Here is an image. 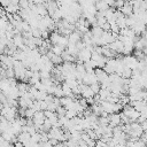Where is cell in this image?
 Here are the masks:
<instances>
[{
  "instance_id": "cell-1",
  "label": "cell",
  "mask_w": 147,
  "mask_h": 147,
  "mask_svg": "<svg viewBox=\"0 0 147 147\" xmlns=\"http://www.w3.org/2000/svg\"><path fill=\"white\" fill-rule=\"evenodd\" d=\"M122 61H123L124 65L130 68L131 70L137 69V65H138V62H139L134 55H124L122 57Z\"/></svg>"
},
{
  "instance_id": "cell-2",
  "label": "cell",
  "mask_w": 147,
  "mask_h": 147,
  "mask_svg": "<svg viewBox=\"0 0 147 147\" xmlns=\"http://www.w3.org/2000/svg\"><path fill=\"white\" fill-rule=\"evenodd\" d=\"M31 121H32V123L34 124V126H36L37 129H39V127L44 124V121H45V114H44V111H41V110L36 111Z\"/></svg>"
},
{
  "instance_id": "cell-3",
  "label": "cell",
  "mask_w": 147,
  "mask_h": 147,
  "mask_svg": "<svg viewBox=\"0 0 147 147\" xmlns=\"http://www.w3.org/2000/svg\"><path fill=\"white\" fill-rule=\"evenodd\" d=\"M94 75H95L96 80H98L99 84L106 83V82L108 80V78H109V75H108L103 69H101V68H96V69L94 70Z\"/></svg>"
},
{
  "instance_id": "cell-4",
  "label": "cell",
  "mask_w": 147,
  "mask_h": 147,
  "mask_svg": "<svg viewBox=\"0 0 147 147\" xmlns=\"http://www.w3.org/2000/svg\"><path fill=\"white\" fill-rule=\"evenodd\" d=\"M108 119H109V125L111 127L121 125V116L118 113H114V114L108 115Z\"/></svg>"
},
{
  "instance_id": "cell-5",
  "label": "cell",
  "mask_w": 147,
  "mask_h": 147,
  "mask_svg": "<svg viewBox=\"0 0 147 147\" xmlns=\"http://www.w3.org/2000/svg\"><path fill=\"white\" fill-rule=\"evenodd\" d=\"M124 16H130L131 14H133V8H132V5L130 3V1H126V2H124V5H123V7L122 8H119L118 9Z\"/></svg>"
},
{
  "instance_id": "cell-6",
  "label": "cell",
  "mask_w": 147,
  "mask_h": 147,
  "mask_svg": "<svg viewBox=\"0 0 147 147\" xmlns=\"http://www.w3.org/2000/svg\"><path fill=\"white\" fill-rule=\"evenodd\" d=\"M17 141L21 142V144H23V145L25 146V145H28V144L31 141V134H29L28 132L22 131V132L17 136Z\"/></svg>"
},
{
  "instance_id": "cell-7",
  "label": "cell",
  "mask_w": 147,
  "mask_h": 147,
  "mask_svg": "<svg viewBox=\"0 0 147 147\" xmlns=\"http://www.w3.org/2000/svg\"><path fill=\"white\" fill-rule=\"evenodd\" d=\"M82 37H83V34H82L80 32H78L77 30H75L74 32H71V33L68 36V39H69V42L77 44L78 41L82 40Z\"/></svg>"
},
{
  "instance_id": "cell-8",
  "label": "cell",
  "mask_w": 147,
  "mask_h": 147,
  "mask_svg": "<svg viewBox=\"0 0 147 147\" xmlns=\"http://www.w3.org/2000/svg\"><path fill=\"white\" fill-rule=\"evenodd\" d=\"M94 6H95V8H96V10L98 11H106V10H108L110 7L107 5V2L106 1H96L95 3H94Z\"/></svg>"
},
{
  "instance_id": "cell-9",
  "label": "cell",
  "mask_w": 147,
  "mask_h": 147,
  "mask_svg": "<svg viewBox=\"0 0 147 147\" xmlns=\"http://www.w3.org/2000/svg\"><path fill=\"white\" fill-rule=\"evenodd\" d=\"M91 111H92L94 115H96V116L99 117V116L102 115L103 109H102V107H101L100 103H93V105L91 106Z\"/></svg>"
},
{
  "instance_id": "cell-10",
  "label": "cell",
  "mask_w": 147,
  "mask_h": 147,
  "mask_svg": "<svg viewBox=\"0 0 147 147\" xmlns=\"http://www.w3.org/2000/svg\"><path fill=\"white\" fill-rule=\"evenodd\" d=\"M49 51H51L53 54H55V55H61V54L64 52V48H62V47L59 46V45H52L51 48H49Z\"/></svg>"
},
{
  "instance_id": "cell-11",
  "label": "cell",
  "mask_w": 147,
  "mask_h": 147,
  "mask_svg": "<svg viewBox=\"0 0 147 147\" xmlns=\"http://www.w3.org/2000/svg\"><path fill=\"white\" fill-rule=\"evenodd\" d=\"M90 88L92 90V92H93L94 94H98L99 91L101 90V86H100L99 83H94V84H91V85H90Z\"/></svg>"
},
{
  "instance_id": "cell-12",
  "label": "cell",
  "mask_w": 147,
  "mask_h": 147,
  "mask_svg": "<svg viewBox=\"0 0 147 147\" xmlns=\"http://www.w3.org/2000/svg\"><path fill=\"white\" fill-rule=\"evenodd\" d=\"M34 113H36V111H34L32 108H26V109H25V118H28V119H32Z\"/></svg>"
},
{
  "instance_id": "cell-13",
  "label": "cell",
  "mask_w": 147,
  "mask_h": 147,
  "mask_svg": "<svg viewBox=\"0 0 147 147\" xmlns=\"http://www.w3.org/2000/svg\"><path fill=\"white\" fill-rule=\"evenodd\" d=\"M64 116H65L68 119H72V118H75V117L77 116V113H76L75 110H65Z\"/></svg>"
},
{
  "instance_id": "cell-14",
  "label": "cell",
  "mask_w": 147,
  "mask_h": 147,
  "mask_svg": "<svg viewBox=\"0 0 147 147\" xmlns=\"http://www.w3.org/2000/svg\"><path fill=\"white\" fill-rule=\"evenodd\" d=\"M108 145L105 142V141H102L101 139H98L96 141H95V147H107Z\"/></svg>"
},
{
  "instance_id": "cell-15",
  "label": "cell",
  "mask_w": 147,
  "mask_h": 147,
  "mask_svg": "<svg viewBox=\"0 0 147 147\" xmlns=\"http://www.w3.org/2000/svg\"><path fill=\"white\" fill-rule=\"evenodd\" d=\"M95 141H96V140H94V139H92V138H88V139L86 140V144H87L88 147H95Z\"/></svg>"
},
{
  "instance_id": "cell-16",
  "label": "cell",
  "mask_w": 147,
  "mask_h": 147,
  "mask_svg": "<svg viewBox=\"0 0 147 147\" xmlns=\"http://www.w3.org/2000/svg\"><path fill=\"white\" fill-rule=\"evenodd\" d=\"M13 147H24V145L23 144H21V142H18V141H16L15 144H14V146Z\"/></svg>"
},
{
  "instance_id": "cell-17",
  "label": "cell",
  "mask_w": 147,
  "mask_h": 147,
  "mask_svg": "<svg viewBox=\"0 0 147 147\" xmlns=\"http://www.w3.org/2000/svg\"><path fill=\"white\" fill-rule=\"evenodd\" d=\"M10 5H18L20 3V0H9Z\"/></svg>"
},
{
  "instance_id": "cell-18",
  "label": "cell",
  "mask_w": 147,
  "mask_h": 147,
  "mask_svg": "<svg viewBox=\"0 0 147 147\" xmlns=\"http://www.w3.org/2000/svg\"><path fill=\"white\" fill-rule=\"evenodd\" d=\"M139 147H147V146H146V144H142V145H141V146H139Z\"/></svg>"
},
{
  "instance_id": "cell-19",
  "label": "cell",
  "mask_w": 147,
  "mask_h": 147,
  "mask_svg": "<svg viewBox=\"0 0 147 147\" xmlns=\"http://www.w3.org/2000/svg\"><path fill=\"white\" fill-rule=\"evenodd\" d=\"M146 146H147V142H146Z\"/></svg>"
}]
</instances>
